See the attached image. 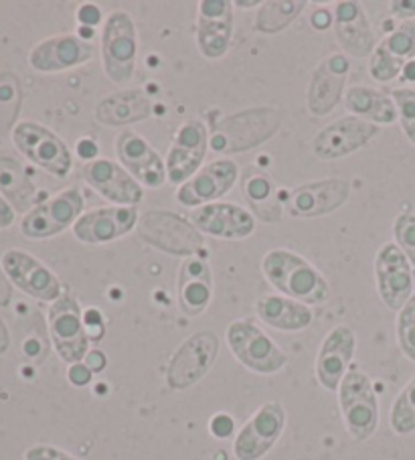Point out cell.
<instances>
[{
	"label": "cell",
	"mask_w": 415,
	"mask_h": 460,
	"mask_svg": "<svg viewBox=\"0 0 415 460\" xmlns=\"http://www.w3.org/2000/svg\"><path fill=\"white\" fill-rule=\"evenodd\" d=\"M219 355V339L211 331L190 335L171 357L166 367V384L174 392L197 385L213 369Z\"/></svg>",
	"instance_id": "7"
},
{
	"label": "cell",
	"mask_w": 415,
	"mask_h": 460,
	"mask_svg": "<svg viewBox=\"0 0 415 460\" xmlns=\"http://www.w3.org/2000/svg\"><path fill=\"white\" fill-rule=\"evenodd\" d=\"M140 240L169 256L193 258L205 250V235L190 224L189 217L172 211H146L136 226Z\"/></svg>",
	"instance_id": "3"
},
{
	"label": "cell",
	"mask_w": 415,
	"mask_h": 460,
	"mask_svg": "<svg viewBox=\"0 0 415 460\" xmlns=\"http://www.w3.org/2000/svg\"><path fill=\"white\" fill-rule=\"evenodd\" d=\"M402 77L405 79V82L415 84V59L407 63V66L403 67V74H402Z\"/></svg>",
	"instance_id": "52"
},
{
	"label": "cell",
	"mask_w": 415,
	"mask_h": 460,
	"mask_svg": "<svg viewBox=\"0 0 415 460\" xmlns=\"http://www.w3.org/2000/svg\"><path fill=\"white\" fill-rule=\"evenodd\" d=\"M255 313L268 327L284 332L305 331L314 321L313 308L284 295H261L255 300Z\"/></svg>",
	"instance_id": "31"
},
{
	"label": "cell",
	"mask_w": 415,
	"mask_h": 460,
	"mask_svg": "<svg viewBox=\"0 0 415 460\" xmlns=\"http://www.w3.org/2000/svg\"><path fill=\"white\" fill-rule=\"evenodd\" d=\"M393 237L397 248L405 253L415 270V213L402 211L393 221Z\"/></svg>",
	"instance_id": "39"
},
{
	"label": "cell",
	"mask_w": 415,
	"mask_h": 460,
	"mask_svg": "<svg viewBox=\"0 0 415 460\" xmlns=\"http://www.w3.org/2000/svg\"><path fill=\"white\" fill-rule=\"evenodd\" d=\"M350 195V182L345 179H322L294 187L286 197L292 217H322L340 209Z\"/></svg>",
	"instance_id": "25"
},
{
	"label": "cell",
	"mask_w": 415,
	"mask_h": 460,
	"mask_svg": "<svg viewBox=\"0 0 415 460\" xmlns=\"http://www.w3.org/2000/svg\"><path fill=\"white\" fill-rule=\"evenodd\" d=\"M119 164L146 189H161L166 177V164L153 145L136 130H122L116 138Z\"/></svg>",
	"instance_id": "21"
},
{
	"label": "cell",
	"mask_w": 415,
	"mask_h": 460,
	"mask_svg": "<svg viewBox=\"0 0 415 460\" xmlns=\"http://www.w3.org/2000/svg\"><path fill=\"white\" fill-rule=\"evenodd\" d=\"M9 347H11V332L6 329L4 321L0 319V355L9 351Z\"/></svg>",
	"instance_id": "51"
},
{
	"label": "cell",
	"mask_w": 415,
	"mask_h": 460,
	"mask_svg": "<svg viewBox=\"0 0 415 460\" xmlns=\"http://www.w3.org/2000/svg\"><path fill=\"white\" fill-rule=\"evenodd\" d=\"M375 282L381 303L399 313L413 296V266L395 242L383 243L375 253Z\"/></svg>",
	"instance_id": "12"
},
{
	"label": "cell",
	"mask_w": 415,
	"mask_h": 460,
	"mask_svg": "<svg viewBox=\"0 0 415 460\" xmlns=\"http://www.w3.org/2000/svg\"><path fill=\"white\" fill-rule=\"evenodd\" d=\"M67 379H69V384L74 385V387H85V385L92 384L93 371H92L90 367H87V365H85L84 361H79V363L69 365Z\"/></svg>",
	"instance_id": "44"
},
{
	"label": "cell",
	"mask_w": 415,
	"mask_h": 460,
	"mask_svg": "<svg viewBox=\"0 0 415 460\" xmlns=\"http://www.w3.org/2000/svg\"><path fill=\"white\" fill-rule=\"evenodd\" d=\"M85 199L77 187H69L45 203L35 205L21 221V232L29 240H49L74 227L84 216Z\"/></svg>",
	"instance_id": "9"
},
{
	"label": "cell",
	"mask_w": 415,
	"mask_h": 460,
	"mask_svg": "<svg viewBox=\"0 0 415 460\" xmlns=\"http://www.w3.org/2000/svg\"><path fill=\"white\" fill-rule=\"evenodd\" d=\"M357 351L355 331L347 324L334 327L324 337L321 349L316 355V379L324 390L339 392L342 379L349 374L350 361Z\"/></svg>",
	"instance_id": "26"
},
{
	"label": "cell",
	"mask_w": 415,
	"mask_h": 460,
	"mask_svg": "<svg viewBox=\"0 0 415 460\" xmlns=\"http://www.w3.org/2000/svg\"><path fill=\"white\" fill-rule=\"evenodd\" d=\"M95 51V45L77 33H61L37 43L29 53V66L37 74H59L90 63Z\"/></svg>",
	"instance_id": "18"
},
{
	"label": "cell",
	"mask_w": 415,
	"mask_h": 460,
	"mask_svg": "<svg viewBox=\"0 0 415 460\" xmlns=\"http://www.w3.org/2000/svg\"><path fill=\"white\" fill-rule=\"evenodd\" d=\"M207 150H209V128L201 120H189L174 132L172 145L166 155V177L171 185L185 182L203 169Z\"/></svg>",
	"instance_id": "14"
},
{
	"label": "cell",
	"mask_w": 415,
	"mask_h": 460,
	"mask_svg": "<svg viewBox=\"0 0 415 460\" xmlns=\"http://www.w3.org/2000/svg\"><path fill=\"white\" fill-rule=\"evenodd\" d=\"M261 272L280 295L313 306L331 298L329 280L300 253L276 248L261 258Z\"/></svg>",
	"instance_id": "1"
},
{
	"label": "cell",
	"mask_w": 415,
	"mask_h": 460,
	"mask_svg": "<svg viewBox=\"0 0 415 460\" xmlns=\"http://www.w3.org/2000/svg\"><path fill=\"white\" fill-rule=\"evenodd\" d=\"M415 59V22H399L381 39L369 58V75L379 84H389L403 74L407 63Z\"/></svg>",
	"instance_id": "24"
},
{
	"label": "cell",
	"mask_w": 415,
	"mask_h": 460,
	"mask_svg": "<svg viewBox=\"0 0 415 460\" xmlns=\"http://www.w3.org/2000/svg\"><path fill=\"white\" fill-rule=\"evenodd\" d=\"M397 343L407 359L415 363V292L397 313Z\"/></svg>",
	"instance_id": "37"
},
{
	"label": "cell",
	"mask_w": 415,
	"mask_h": 460,
	"mask_svg": "<svg viewBox=\"0 0 415 460\" xmlns=\"http://www.w3.org/2000/svg\"><path fill=\"white\" fill-rule=\"evenodd\" d=\"M25 460H79L71 456L69 452H63L55 447H47V444H35L25 452Z\"/></svg>",
	"instance_id": "42"
},
{
	"label": "cell",
	"mask_w": 415,
	"mask_h": 460,
	"mask_svg": "<svg viewBox=\"0 0 415 460\" xmlns=\"http://www.w3.org/2000/svg\"><path fill=\"white\" fill-rule=\"evenodd\" d=\"M234 11L231 0H201L197 14V47L205 59L225 58L234 39Z\"/></svg>",
	"instance_id": "22"
},
{
	"label": "cell",
	"mask_w": 415,
	"mask_h": 460,
	"mask_svg": "<svg viewBox=\"0 0 415 460\" xmlns=\"http://www.w3.org/2000/svg\"><path fill=\"white\" fill-rule=\"evenodd\" d=\"M337 395L350 438L357 442L369 440L379 428V398L371 377L358 367H350Z\"/></svg>",
	"instance_id": "4"
},
{
	"label": "cell",
	"mask_w": 415,
	"mask_h": 460,
	"mask_svg": "<svg viewBox=\"0 0 415 460\" xmlns=\"http://www.w3.org/2000/svg\"><path fill=\"white\" fill-rule=\"evenodd\" d=\"M389 6L393 17L402 19V22L415 19V0H395V3H391Z\"/></svg>",
	"instance_id": "47"
},
{
	"label": "cell",
	"mask_w": 415,
	"mask_h": 460,
	"mask_svg": "<svg viewBox=\"0 0 415 460\" xmlns=\"http://www.w3.org/2000/svg\"><path fill=\"white\" fill-rule=\"evenodd\" d=\"M84 327H85V335L93 343H100V341L106 337V316L100 311V308H85L84 311Z\"/></svg>",
	"instance_id": "41"
},
{
	"label": "cell",
	"mask_w": 415,
	"mask_h": 460,
	"mask_svg": "<svg viewBox=\"0 0 415 460\" xmlns=\"http://www.w3.org/2000/svg\"><path fill=\"white\" fill-rule=\"evenodd\" d=\"M350 69L353 63L345 53H331L318 63L306 90V110L310 116L324 118L337 110L345 100Z\"/></svg>",
	"instance_id": "11"
},
{
	"label": "cell",
	"mask_w": 415,
	"mask_h": 460,
	"mask_svg": "<svg viewBox=\"0 0 415 460\" xmlns=\"http://www.w3.org/2000/svg\"><path fill=\"white\" fill-rule=\"evenodd\" d=\"M82 177L87 187L114 205L138 208L145 199V187L122 164L110 158H95L92 163H85L82 166Z\"/></svg>",
	"instance_id": "15"
},
{
	"label": "cell",
	"mask_w": 415,
	"mask_h": 460,
	"mask_svg": "<svg viewBox=\"0 0 415 460\" xmlns=\"http://www.w3.org/2000/svg\"><path fill=\"white\" fill-rule=\"evenodd\" d=\"M284 114L278 108H247L225 116L213 124L209 132V150L217 156H231L258 148L274 138L282 128Z\"/></svg>",
	"instance_id": "2"
},
{
	"label": "cell",
	"mask_w": 415,
	"mask_h": 460,
	"mask_svg": "<svg viewBox=\"0 0 415 460\" xmlns=\"http://www.w3.org/2000/svg\"><path fill=\"white\" fill-rule=\"evenodd\" d=\"M77 155H79V158H84V161H87V163L95 161V158H98V155H100L98 142L92 140V138H82L77 142Z\"/></svg>",
	"instance_id": "48"
},
{
	"label": "cell",
	"mask_w": 415,
	"mask_h": 460,
	"mask_svg": "<svg viewBox=\"0 0 415 460\" xmlns=\"http://www.w3.org/2000/svg\"><path fill=\"white\" fill-rule=\"evenodd\" d=\"M21 108V82L14 74H0V132H9Z\"/></svg>",
	"instance_id": "36"
},
{
	"label": "cell",
	"mask_w": 415,
	"mask_h": 460,
	"mask_svg": "<svg viewBox=\"0 0 415 460\" xmlns=\"http://www.w3.org/2000/svg\"><path fill=\"white\" fill-rule=\"evenodd\" d=\"M13 298V284L9 280V276L4 274V270L0 268V306H6Z\"/></svg>",
	"instance_id": "50"
},
{
	"label": "cell",
	"mask_w": 415,
	"mask_h": 460,
	"mask_svg": "<svg viewBox=\"0 0 415 460\" xmlns=\"http://www.w3.org/2000/svg\"><path fill=\"white\" fill-rule=\"evenodd\" d=\"M239 174L242 172L234 158H217V161L205 164L185 185L179 187L177 201L190 209L217 203L234 189Z\"/></svg>",
	"instance_id": "19"
},
{
	"label": "cell",
	"mask_w": 415,
	"mask_h": 460,
	"mask_svg": "<svg viewBox=\"0 0 415 460\" xmlns=\"http://www.w3.org/2000/svg\"><path fill=\"white\" fill-rule=\"evenodd\" d=\"M153 116V102L140 87L119 90L102 98L93 110V118L100 126L116 128L146 120Z\"/></svg>",
	"instance_id": "30"
},
{
	"label": "cell",
	"mask_w": 415,
	"mask_h": 460,
	"mask_svg": "<svg viewBox=\"0 0 415 460\" xmlns=\"http://www.w3.org/2000/svg\"><path fill=\"white\" fill-rule=\"evenodd\" d=\"M334 37L340 43L342 51L349 58L366 59L371 58L375 47H377V37L369 17L363 11V6L353 0H342L334 4Z\"/></svg>",
	"instance_id": "27"
},
{
	"label": "cell",
	"mask_w": 415,
	"mask_h": 460,
	"mask_svg": "<svg viewBox=\"0 0 415 460\" xmlns=\"http://www.w3.org/2000/svg\"><path fill=\"white\" fill-rule=\"evenodd\" d=\"M47 323H49V335L59 359L67 365L84 361L90 351V339L85 335L84 311L77 298L66 292L51 303Z\"/></svg>",
	"instance_id": "10"
},
{
	"label": "cell",
	"mask_w": 415,
	"mask_h": 460,
	"mask_svg": "<svg viewBox=\"0 0 415 460\" xmlns=\"http://www.w3.org/2000/svg\"><path fill=\"white\" fill-rule=\"evenodd\" d=\"M391 96L395 100L397 122L402 126V132L415 146V90H411V87H397V90H391Z\"/></svg>",
	"instance_id": "38"
},
{
	"label": "cell",
	"mask_w": 415,
	"mask_h": 460,
	"mask_svg": "<svg viewBox=\"0 0 415 460\" xmlns=\"http://www.w3.org/2000/svg\"><path fill=\"white\" fill-rule=\"evenodd\" d=\"M102 63L111 84L126 85L134 79L136 55H138V35L134 19L118 9L103 21L102 27Z\"/></svg>",
	"instance_id": "5"
},
{
	"label": "cell",
	"mask_w": 415,
	"mask_h": 460,
	"mask_svg": "<svg viewBox=\"0 0 415 460\" xmlns=\"http://www.w3.org/2000/svg\"><path fill=\"white\" fill-rule=\"evenodd\" d=\"M389 424L391 430L399 436H410L415 432V376L391 403Z\"/></svg>",
	"instance_id": "35"
},
{
	"label": "cell",
	"mask_w": 415,
	"mask_h": 460,
	"mask_svg": "<svg viewBox=\"0 0 415 460\" xmlns=\"http://www.w3.org/2000/svg\"><path fill=\"white\" fill-rule=\"evenodd\" d=\"M286 428V410L280 402H266L247 420L234 440L237 460H260L276 447Z\"/></svg>",
	"instance_id": "13"
},
{
	"label": "cell",
	"mask_w": 415,
	"mask_h": 460,
	"mask_svg": "<svg viewBox=\"0 0 415 460\" xmlns=\"http://www.w3.org/2000/svg\"><path fill=\"white\" fill-rule=\"evenodd\" d=\"M239 182H242L245 203L250 205L247 209L253 213L255 219L263 224H280L284 203L280 201V189L271 179V174L263 171L260 164H247L239 174Z\"/></svg>",
	"instance_id": "28"
},
{
	"label": "cell",
	"mask_w": 415,
	"mask_h": 460,
	"mask_svg": "<svg viewBox=\"0 0 415 460\" xmlns=\"http://www.w3.org/2000/svg\"><path fill=\"white\" fill-rule=\"evenodd\" d=\"M209 430L215 438H219V440L229 438V436L235 430L234 418H231L229 414H223V411L221 414H215L209 422Z\"/></svg>",
	"instance_id": "43"
},
{
	"label": "cell",
	"mask_w": 415,
	"mask_h": 460,
	"mask_svg": "<svg viewBox=\"0 0 415 460\" xmlns=\"http://www.w3.org/2000/svg\"><path fill=\"white\" fill-rule=\"evenodd\" d=\"M13 142L19 153L25 155L39 169L53 177L66 179L74 169V156L69 146L57 134L37 122H21L13 128Z\"/></svg>",
	"instance_id": "8"
},
{
	"label": "cell",
	"mask_w": 415,
	"mask_h": 460,
	"mask_svg": "<svg viewBox=\"0 0 415 460\" xmlns=\"http://www.w3.org/2000/svg\"><path fill=\"white\" fill-rule=\"evenodd\" d=\"M138 208L111 205V208H100L84 213L71 229H74L77 242L87 245H100L122 240L124 235L134 232L136 226H138Z\"/></svg>",
	"instance_id": "23"
},
{
	"label": "cell",
	"mask_w": 415,
	"mask_h": 460,
	"mask_svg": "<svg viewBox=\"0 0 415 460\" xmlns=\"http://www.w3.org/2000/svg\"><path fill=\"white\" fill-rule=\"evenodd\" d=\"M308 6L306 0H268L261 3L255 14V31L263 35H276L288 29Z\"/></svg>",
	"instance_id": "33"
},
{
	"label": "cell",
	"mask_w": 415,
	"mask_h": 460,
	"mask_svg": "<svg viewBox=\"0 0 415 460\" xmlns=\"http://www.w3.org/2000/svg\"><path fill=\"white\" fill-rule=\"evenodd\" d=\"M84 363L93 371V376H98V374H102V371H106V367H108V355L100 351V349H90L85 355Z\"/></svg>",
	"instance_id": "46"
},
{
	"label": "cell",
	"mask_w": 415,
	"mask_h": 460,
	"mask_svg": "<svg viewBox=\"0 0 415 460\" xmlns=\"http://www.w3.org/2000/svg\"><path fill=\"white\" fill-rule=\"evenodd\" d=\"M14 208L13 205L4 199V197H0V229H6L14 224Z\"/></svg>",
	"instance_id": "49"
},
{
	"label": "cell",
	"mask_w": 415,
	"mask_h": 460,
	"mask_svg": "<svg viewBox=\"0 0 415 460\" xmlns=\"http://www.w3.org/2000/svg\"><path fill=\"white\" fill-rule=\"evenodd\" d=\"M377 134L379 126L355 116H342L314 134L313 153L321 161H339L369 145Z\"/></svg>",
	"instance_id": "16"
},
{
	"label": "cell",
	"mask_w": 415,
	"mask_h": 460,
	"mask_svg": "<svg viewBox=\"0 0 415 460\" xmlns=\"http://www.w3.org/2000/svg\"><path fill=\"white\" fill-rule=\"evenodd\" d=\"M260 0H237L234 3L235 9H260Z\"/></svg>",
	"instance_id": "53"
},
{
	"label": "cell",
	"mask_w": 415,
	"mask_h": 460,
	"mask_svg": "<svg viewBox=\"0 0 415 460\" xmlns=\"http://www.w3.org/2000/svg\"><path fill=\"white\" fill-rule=\"evenodd\" d=\"M189 219L203 235L229 242L250 237L255 232V224H258V219L250 209L234 201L203 205V208L190 211Z\"/></svg>",
	"instance_id": "20"
},
{
	"label": "cell",
	"mask_w": 415,
	"mask_h": 460,
	"mask_svg": "<svg viewBox=\"0 0 415 460\" xmlns=\"http://www.w3.org/2000/svg\"><path fill=\"white\" fill-rule=\"evenodd\" d=\"M0 191L19 211L31 208L35 187L22 166L13 158H0Z\"/></svg>",
	"instance_id": "34"
},
{
	"label": "cell",
	"mask_w": 415,
	"mask_h": 460,
	"mask_svg": "<svg viewBox=\"0 0 415 460\" xmlns=\"http://www.w3.org/2000/svg\"><path fill=\"white\" fill-rule=\"evenodd\" d=\"M310 27L314 31H326L334 25V13L329 9H316L310 13Z\"/></svg>",
	"instance_id": "45"
},
{
	"label": "cell",
	"mask_w": 415,
	"mask_h": 460,
	"mask_svg": "<svg viewBox=\"0 0 415 460\" xmlns=\"http://www.w3.org/2000/svg\"><path fill=\"white\" fill-rule=\"evenodd\" d=\"M3 270L9 276L13 287L37 300H43V303H55L66 295L57 276L25 250L4 252Z\"/></svg>",
	"instance_id": "17"
},
{
	"label": "cell",
	"mask_w": 415,
	"mask_h": 460,
	"mask_svg": "<svg viewBox=\"0 0 415 460\" xmlns=\"http://www.w3.org/2000/svg\"><path fill=\"white\" fill-rule=\"evenodd\" d=\"M227 345L243 367L260 376H274L290 361L288 353L282 351L276 341L250 319H239L229 324Z\"/></svg>",
	"instance_id": "6"
},
{
	"label": "cell",
	"mask_w": 415,
	"mask_h": 460,
	"mask_svg": "<svg viewBox=\"0 0 415 460\" xmlns=\"http://www.w3.org/2000/svg\"><path fill=\"white\" fill-rule=\"evenodd\" d=\"M75 19L79 22V37H84L85 41H92V37L95 35V29L102 25L103 21V13L98 4L93 3H84L79 4V9L75 13Z\"/></svg>",
	"instance_id": "40"
},
{
	"label": "cell",
	"mask_w": 415,
	"mask_h": 460,
	"mask_svg": "<svg viewBox=\"0 0 415 460\" xmlns=\"http://www.w3.org/2000/svg\"><path fill=\"white\" fill-rule=\"evenodd\" d=\"M177 296L181 311L187 316H197L209 308L213 300V272L207 256H193L182 261Z\"/></svg>",
	"instance_id": "29"
},
{
	"label": "cell",
	"mask_w": 415,
	"mask_h": 460,
	"mask_svg": "<svg viewBox=\"0 0 415 460\" xmlns=\"http://www.w3.org/2000/svg\"><path fill=\"white\" fill-rule=\"evenodd\" d=\"M345 108L350 116L361 118L375 126H391L397 122V106L391 92L369 85H353L345 93Z\"/></svg>",
	"instance_id": "32"
}]
</instances>
